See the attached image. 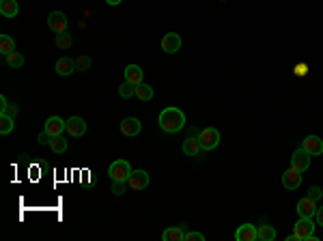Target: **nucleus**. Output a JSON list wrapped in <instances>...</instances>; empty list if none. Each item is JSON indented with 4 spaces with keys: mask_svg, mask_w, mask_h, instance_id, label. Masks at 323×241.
I'll return each instance as SVG.
<instances>
[{
    "mask_svg": "<svg viewBox=\"0 0 323 241\" xmlns=\"http://www.w3.org/2000/svg\"><path fill=\"white\" fill-rule=\"evenodd\" d=\"M308 198H312V200H319V198H323V190H321V187L319 185H312L310 187V190H308Z\"/></svg>",
    "mask_w": 323,
    "mask_h": 241,
    "instance_id": "nucleus-32",
    "label": "nucleus"
},
{
    "mask_svg": "<svg viewBox=\"0 0 323 241\" xmlns=\"http://www.w3.org/2000/svg\"><path fill=\"white\" fill-rule=\"evenodd\" d=\"M5 60L11 69H20L24 65V54H20V52H11L9 56H5Z\"/></svg>",
    "mask_w": 323,
    "mask_h": 241,
    "instance_id": "nucleus-26",
    "label": "nucleus"
},
{
    "mask_svg": "<svg viewBox=\"0 0 323 241\" xmlns=\"http://www.w3.org/2000/svg\"><path fill=\"white\" fill-rule=\"evenodd\" d=\"M259 239L261 241H274L276 239V228L272 224H263V226H259Z\"/></svg>",
    "mask_w": 323,
    "mask_h": 241,
    "instance_id": "nucleus-24",
    "label": "nucleus"
},
{
    "mask_svg": "<svg viewBox=\"0 0 323 241\" xmlns=\"http://www.w3.org/2000/svg\"><path fill=\"white\" fill-rule=\"evenodd\" d=\"M298 213H300V218H312L317 213V207H315V200L312 198H302L298 202Z\"/></svg>",
    "mask_w": 323,
    "mask_h": 241,
    "instance_id": "nucleus-16",
    "label": "nucleus"
},
{
    "mask_svg": "<svg viewBox=\"0 0 323 241\" xmlns=\"http://www.w3.org/2000/svg\"><path fill=\"white\" fill-rule=\"evenodd\" d=\"M159 129L166 131V133H177L183 129L185 125V114L181 108H175V106H170V108H164L159 112Z\"/></svg>",
    "mask_w": 323,
    "mask_h": 241,
    "instance_id": "nucleus-1",
    "label": "nucleus"
},
{
    "mask_svg": "<svg viewBox=\"0 0 323 241\" xmlns=\"http://www.w3.org/2000/svg\"><path fill=\"white\" fill-rule=\"evenodd\" d=\"M132 175V166L130 162H125V159H116V162L110 164L108 168V177H110L112 181H127Z\"/></svg>",
    "mask_w": 323,
    "mask_h": 241,
    "instance_id": "nucleus-2",
    "label": "nucleus"
},
{
    "mask_svg": "<svg viewBox=\"0 0 323 241\" xmlns=\"http://www.w3.org/2000/svg\"><path fill=\"white\" fill-rule=\"evenodd\" d=\"M7 104H9V101H7V97H5V95H0V110H3Z\"/></svg>",
    "mask_w": 323,
    "mask_h": 241,
    "instance_id": "nucleus-36",
    "label": "nucleus"
},
{
    "mask_svg": "<svg viewBox=\"0 0 323 241\" xmlns=\"http://www.w3.org/2000/svg\"><path fill=\"white\" fill-rule=\"evenodd\" d=\"M140 131H142V125H140V121L136 117H127V119L121 121V133H123V136L134 138V136H138Z\"/></svg>",
    "mask_w": 323,
    "mask_h": 241,
    "instance_id": "nucleus-10",
    "label": "nucleus"
},
{
    "mask_svg": "<svg viewBox=\"0 0 323 241\" xmlns=\"http://www.w3.org/2000/svg\"><path fill=\"white\" fill-rule=\"evenodd\" d=\"M181 48V37H179L177 32H168L164 35V39H162V50L166 52V54H175Z\"/></svg>",
    "mask_w": 323,
    "mask_h": 241,
    "instance_id": "nucleus-12",
    "label": "nucleus"
},
{
    "mask_svg": "<svg viewBox=\"0 0 323 241\" xmlns=\"http://www.w3.org/2000/svg\"><path fill=\"white\" fill-rule=\"evenodd\" d=\"M37 142H39L41 147H46V145L50 147V142H52V136H50V133H48L46 129H43V131L39 133V136H37Z\"/></svg>",
    "mask_w": 323,
    "mask_h": 241,
    "instance_id": "nucleus-33",
    "label": "nucleus"
},
{
    "mask_svg": "<svg viewBox=\"0 0 323 241\" xmlns=\"http://www.w3.org/2000/svg\"><path fill=\"white\" fill-rule=\"evenodd\" d=\"M310 153L306 149H298L295 153L291 155V168H295V170H300V173H306L308 168H310Z\"/></svg>",
    "mask_w": 323,
    "mask_h": 241,
    "instance_id": "nucleus-6",
    "label": "nucleus"
},
{
    "mask_svg": "<svg viewBox=\"0 0 323 241\" xmlns=\"http://www.w3.org/2000/svg\"><path fill=\"white\" fill-rule=\"evenodd\" d=\"M48 28L52 32H56V35L67 32V15L62 11H52L48 15Z\"/></svg>",
    "mask_w": 323,
    "mask_h": 241,
    "instance_id": "nucleus-7",
    "label": "nucleus"
},
{
    "mask_svg": "<svg viewBox=\"0 0 323 241\" xmlns=\"http://www.w3.org/2000/svg\"><path fill=\"white\" fill-rule=\"evenodd\" d=\"M185 226H173V228H166L162 233V239L164 241H183L185 239Z\"/></svg>",
    "mask_w": 323,
    "mask_h": 241,
    "instance_id": "nucleus-19",
    "label": "nucleus"
},
{
    "mask_svg": "<svg viewBox=\"0 0 323 241\" xmlns=\"http://www.w3.org/2000/svg\"><path fill=\"white\" fill-rule=\"evenodd\" d=\"M199 140H201L203 151H213L215 147L220 145V131L215 129V127H205L199 133Z\"/></svg>",
    "mask_w": 323,
    "mask_h": 241,
    "instance_id": "nucleus-4",
    "label": "nucleus"
},
{
    "mask_svg": "<svg viewBox=\"0 0 323 241\" xmlns=\"http://www.w3.org/2000/svg\"><path fill=\"white\" fill-rule=\"evenodd\" d=\"M106 3H108V5H110V7H116V5H121V3H123V0H106Z\"/></svg>",
    "mask_w": 323,
    "mask_h": 241,
    "instance_id": "nucleus-37",
    "label": "nucleus"
},
{
    "mask_svg": "<svg viewBox=\"0 0 323 241\" xmlns=\"http://www.w3.org/2000/svg\"><path fill=\"white\" fill-rule=\"evenodd\" d=\"M183 241H205V237H203V233H185V239Z\"/></svg>",
    "mask_w": 323,
    "mask_h": 241,
    "instance_id": "nucleus-34",
    "label": "nucleus"
},
{
    "mask_svg": "<svg viewBox=\"0 0 323 241\" xmlns=\"http://www.w3.org/2000/svg\"><path fill=\"white\" fill-rule=\"evenodd\" d=\"M91 65H93L91 56H78L76 58V69L78 71H88V69H91Z\"/></svg>",
    "mask_w": 323,
    "mask_h": 241,
    "instance_id": "nucleus-28",
    "label": "nucleus"
},
{
    "mask_svg": "<svg viewBox=\"0 0 323 241\" xmlns=\"http://www.w3.org/2000/svg\"><path fill=\"white\" fill-rule=\"evenodd\" d=\"M119 95L123 97V99H130V97H136V86H134L132 82H127V80H125V82L119 86Z\"/></svg>",
    "mask_w": 323,
    "mask_h": 241,
    "instance_id": "nucleus-27",
    "label": "nucleus"
},
{
    "mask_svg": "<svg viewBox=\"0 0 323 241\" xmlns=\"http://www.w3.org/2000/svg\"><path fill=\"white\" fill-rule=\"evenodd\" d=\"M17 112H20V108H17L15 104H7L3 110H0V114H7V117H11V119H15L17 117Z\"/></svg>",
    "mask_w": 323,
    "mask_h": 241,
    "instance_id": "nucleus-30",
    "label": "nucleus"
},
{
    "mask_svg": "<svg viewBox=\"0 0 323 241\" xmlns=\"http://www.w3.org/2000/svg\"><path fill=\"white\" fill-rule=\"evenodd\" d=\"M11 52H15V41L9 35H0V54L9 56Z\"/></svg>",
    "mask_w": 323,
    "mask_h": 241,
    "instance_id": "nucleus-22",
    "label": "nucleus"
},
{
    "mask_svg": "<svg viewBox=\"0 0 323 241\" xmlns=\"http://www.w3.org/2000/svg\"><path fill=\"white\" fill-rule=\"evenodd\" d=\"M302 147L306 149L310 155H323V138H319V136H306L302 142Z\"/></svg>",
    "mask_w": 323,
    "mask_h": 241,
    "instance_id": "nucleus-14",
    "label": "nucleus"
},
{
    "mask_svg": "<svg viewBox=\"0 0 323 241\" xmlns=\"http://www.w3.org/2000/svg\"><path fill=\"white\" fill-rule=\"evenodd\" d=\"M183 153L185 155H190V157H196V155H201L203 153V147H201V140L199 138H185L183 142Z\"/></svg>",
    "mask_w": 323,
    "mask_h": 241,
    "instance_id": "nucleus-17",
    "label": "nucleus"
},
{
    "mask_svg": "<svg viewBox=\"0 0 323 241\" xmlns=\"http://www.w3.org/2000/svg\"><path fill=\"white\" fill-rule=\"evenodd\" d=\"M235 239L237 241H254V239H259V230L254 228V224H241L235 233Z\"/></svg>",
    "mask_w": 323,
    "mask_h": 241,
    "instance_id": "nucleus-15",
    "label": "nucleus"
},
{
    "mask_svg": "<svg viewBox=\"0 0 323 241\" xmlns=\"http://www.w3.org/2000/svg\"><path fill=\"white\" fill-rule=\"evenodd\" d=\"M293 235H295V239L308 241L312 235H315V224H312V220L310 218H300L293 224Z\"/></svg>",
    "mask_w": 323,
    "mask_h": 241,
    "instance_id": "nucleus-3",
    "label": "nucleus"
},
{
    "mask_svg": "<svg viewBox=\"0 0 323 241\" xmlns=\"http://www.w3.org/2000/svg\"><path fill=\"white\" fill-rule=\"evenodd\" d=\"M302 185V173L300 170H295V168H289L286 173H282V187L284 190H298V187Z\"/></svg>",
    "mask_w": 323,
    "mask_h": 241,
    "instance_id": "nucleus-8",
    "label": "nucleus"
},
{
    "mask_svg": "<svg viewBox=\"0 0 323 241\" xmlns=\"http://www.w3.org/2000/svg\"><path fill=\"white\" fill-rule=\"evenodd\" d=\"M56 74L60 76V78H67V76H71L74 71H78L76 69V60L74 58H69V56H62V58H58L56 60Z\"/></svg>",
    "mask_w": 323,
    "mask_h": 241,
    "instance_id": "nucleus-13",
    "label": "nucleus"
},
{
    "mask_svg": "<svg viewBox=\"0 0 323 241\" xmlns=\"http://www.w3.org/2000/svg\"><path fill=\"white\" fill-rule=\"evenodd\" d=\"M298 74H300V76H302V74H308V67H304V65H300V67H298Z\"/></svg>",
    "mask_w": 323,
    "mask_h": 241,
    "instance_id": "nucleus-38",
    "label": "nucleus"
},
{
    "mask_svg": "<svg viewBox=\"0 0 323 241\" xmlns=\"http://www.w3.org/2000/svg\"><path fill=\"white\" fill-rule=\"evenodd\" d=\"M125 185H127V181H112V194L114 196H123L125 194Z\"/></svg>",
    "mask_w": 323,
    "mask_h": 241,
    "instance_id": "nucleus-31",
    "label": "nucleus"
},
{
    "mask_svg": "<svg viewBox=\"0 0 323 241\" xmlns=\"http://www.w3.org/2000/svg\"><path fill=\"white\" fill-rule=\"evenodd\" d=\"M142 69L138 67V65H127L125 67V80H127V82H132L134 86H138L140 82H142Z\"/></svg>",
    "mask_w": 323,
    "mask_h": 241,
    "instance_id": "nucleus-20",
    "label": "nucleus"
},
{
    "mask_svg": "<svg viewBox=\"0 0 323 241\" xmlns=\"http://www.w3.org/2000/svg\"><path fill=\"white\" fill-rule=\"evenodd\" d=\"M220 3H227V0H220Z\"/></svg>",
    "mask_w": 323,
    "mask_h": 241,
    "instance_id": "nucleus-39",
    "label": "nucleus"
},
{
    "mask_svg": "<svg viewBox=\"0 0 323 241\" xmlns=\"http://www.w3.org/2000/svg\"><path fill=\"white\" fill-rule=\"evenodd\" d=\"M315 218H317V224H319V226H323V207H317Z\"/></svg>",
    "mask_w": 323,
    "mask_h": 241,
    "instance_id": "nucleus-35",
    "label": "nucleus"
},
{
    "mask_svg": "<svg viewBox=\"0 0 323 241\" xmlns=\"http://www.w3.org/2000/svg\"><path fill=\"white\" fill-rule=\"evenodd\" d=\"M46 129L50 136H60V133H65L67 131V121L65 119H60V117H50L46 121Z\"/></svg>",
    "mask_w": 323,
    "mask_h": 241,
    "instance_id": "nucleus-11",
    "label": "nucleus"
},
{
    "mask_svg": "<svg viewBox=\"0 0 323 241\" xmlns=\"http://www.w3.org/2000/svg\"><path fill=\"white\" fill-rule=\"evenodd\" d=\"M15 127V119L7 117V114H0V133L3 136H7V133H11Z\"/></svg>",
    "mask_w": 323,
    "mask_h": 241,
    "instance_id": "nucleus-25",
    "label": "nucleus"
},
{
    "mask_svg": "<svg viewBox=\"0 0 323 241\" xmlns=\"http://www.w3.org/2000/svg\"><path fill=\"white\" fill-rule=\"evenodd\" d=\"M151 183V177L147 170H132L130 175V179H127V187L134 192H140V190H145V187Z\"/></svg>",
    "mask_w": 323,
    "mask_h": 241,
    "instance_id": "nucleus-5",
    "label": "nucleus"
},
{
    "mask_svg": "<svg viewBox=\"0 0 323 241\" xmlns=\"http://www.w3.org/2000/svg\"><path fill=\"white\" fill-rule=\"evenodd\" d=\"M50 149H52V153H56V155H60V153H65L67 151V140L62 138V133L60 136H52V142H50Z\"/></svg>",
    "mask_w": 323,
    "mask_h": 241,
    "instance_id": "nucleus-23",
    "label": "nucleus"
},
{
    "mask_svg": "<svg viewBox=\"0 0 323 241\" xmlns=\"http://www.w3.org/2000/svg\"><path fill=\"white\" fill-rule=\"evenodd\" d=\"M67 133L74 138H80L86 133V121L82 117H69L67 119Z\"/></svg>",
    "mask_w": 323,
    "mask_h": 241,
    "instance_id": "nucleus-9",
    "label": "nucleus"
},
{
    "mask_svg": "<svg viewBox=\"0 0 323 241\" xmlns=\"http://www.w3.org/2000/svg\"><path fill=\"white\" fill-rule=\"evenodd\" d=\"M136 99L140 101H151L153 99V86L147 84V82H140L136 86Z\"/></svg>",
    "mask_w": 323,
    "mask_h": 241,
    "instance_id": "nucleus-21",
    "label": "nucleus"
},
{
    "mask_svg": "<svg viewBox=\"0 0 323 241\" xmlns=\"http://www.w3.org/2000/svg\"><path fill=\"white\" fill-rule=\"evenodd\" d=\"M17 13H20L17 0H0V15L3 17H15Z\"/></svg>",
    "mask_w": 323,
    "mask_h": 241,
    "instance_id": "nucleus-18",
    "label": "nucleus"
},
{
    "mask_svg": "<svg viewBox=\"0 0 323 241\" xmlns=\"http://www.w3.org/2000/svg\"><path fill=\"white\" fill-rule=\"evenodd\" d=\"M56 46H58L60 50H69V48H71V37H69L67 32L56 35Z\"/></svg>",
    "mask_w": 323,
    "mask_h": 241,
    "instance_id": "nucleus-29",
    "label": "nucleus"
}]
</instances>
